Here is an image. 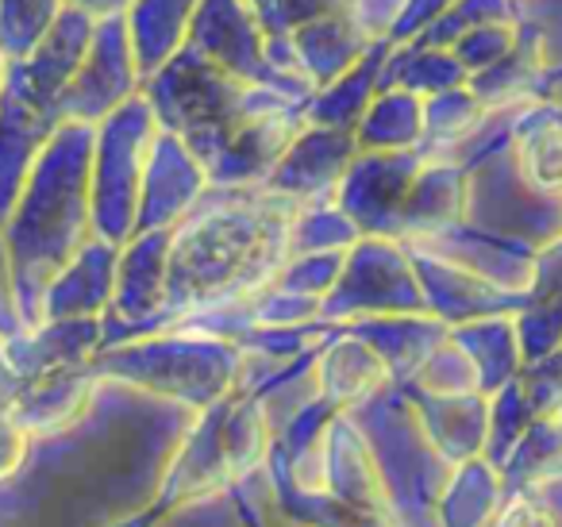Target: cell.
<instances>
[{
	"label": "cell",
	"instance_id": "30",
	"mask_svg": "<svg viewBox=\"0 0 562 527\" xmlns=\"http://www.w3.org/2000/svg\"><path fill=\"white\" fill-rule=\"evenodd\" d=\"M485 112L490 109L477 101V93L470 86L424 97V143H436V147L462 143L485 124Z\"/></svg>",
	"mask_w": 562,
	"mask_h": 527
},
{
	"label": "cell",
	"instance_id": "22",
	"mask_svg": "<svg viewBox=\"0 0 562 527\" xmlns=\"http://www.w3.org/2000/svg\"><path fill=\"white\" fill-rule=\"evenodd\" d=\"M470 86V74L454 58L451 47H428V43H393L385 58L382 89H413L420 97H436L447 89Z\"/></svg>",
	"mask_w": 562,
	"mask_h": 527
},
{
	"label": "cell",
	"instance_id": "13",
	"mask_svg": "<svg viewBox=\"0 0 562 527\" xmlns=\"http://www.w3.org/2000/svg\"><path fill=\"white\" fill-rule=\"evenodd\" d=\"M305 127V104H278L258 116H250L239 132L232 135L220 158L209 166V181L216 186H250V181H266L281 155L290 150L297 132Z\"/></svg>",
	"mask_w": 562,
	"mask_h": 527
},
{
	"label": "cell",
	"instance_id": "3",
	"mask_svg": "<svg viewBox=\"0 0 562 527\" xmlns=\"http://www.w3.org/2000/svg\"><path fill=\"white\" fill-rule=\"evenodd\" d=\"M97 20L81 9H66L50 35L32 51L4 66L0 89V224L9 220L35 158L50 135L66 124L63 93L93 40Z\"/></svg>",
	"mask_w": 562,
	"mask_h": 527
},
{
	"label": "cell",
	"instance_id": "43",
	"mask_svg": "<svg viewBox=\"0 0 562 527\" xmlns=\"http://www.w3.org/2000/svg\"><path fill=\"white\" fill-rule=\"evenodd\" d=\"M0 355H4V347H0Z\"/></svg>",
	"mask_w": 562,
	"mask_h": 527
},
{
	"label": "cell",
	"instance_id": "17",
	"mask_svg": "<svg viewBox=\"0 0 562 527\" xmlns=\"http://www.w3.org/2000/svg\"><path fill=\"white\" fill-rule=\"evenodd\" d=\"M97 339H101L97 316H63V319H47V324H40L27 335L16 332L4 343V358L20 373H47V370L86 362L93 355Z\"/></svg>",
	"mask_w": 562,
	"mask_h": 527
},
{
	"label": "cell",
	"instance_id": "32",
	"mask_svg": "<svg viewBox=\"0 0 562 527\" xmlns=\"http://www.w3.org/2000/svg\"><path fill=\"white\" fill-rule=\"evenodd\" d=\"M362 239L355 220L344 209H313L293 220L290 227V250L308 255V250H351Z\"/></svg>",
	"mask_w": 562,
	"mask_h": 527
},
{
	"label": "cell",
	"instance_id": "27",
	"mask_svg": "<svg viewBox=\"0 0 562 527\" xmlns=\"http://www.w3.org/2000/svg\"><path fill=\"white\" fill-rule=\"evenodd\" d=\"M462 201V178L454 166H428L416 173L413 189H408L405 212H401V232L431 235L447 232L459 220Z\"/></svg>",
	"mask_w": 562,
	"mask_h": 527
},
{
	"label": "cell",
	"instance_id": "14",
	"mask_svg": "<svg viewBox=\"0 0 562 527\" xmlns=\"http://www.w3.org/2000/svg\"><path fill=\"white\" fill-rule=\"evenodd\" d=\"M112 289H116V243L97 235V239H89L86 247L74 255V262L50 281L47 296H43V316L47 319L101 316Z\"/></svg>",
	"mask_w": 562,
	"mask_h": 527
},
{
	"label": "cell",
	"instance_id": "36",
	"mask_svg": "<svg viewBox=\"0 0 562 527\" xmlns=\"http://www.w3.org/2000/svg\"><path fill=\"white\" fill-rule=\"evenodd\" d=\"M408 0H344V9L351 12V20L370 35L374 43H385L397 27L401 12Z\"/></svg>",
	"mask_w": 562,
	"mask_h": 527
},
{
	"label": "cell",
	"instance_id": "4",
	"mask_svg": "<svg viewBox=\"0 0 562 527\" xmlns=\"http://www.w3.org/2000/svg\"><path fill=\"white\" fill-rule=\"evenodd\" d=\"M143 97L155 109V120L162 132L178 135L189 150L209 170L220 158V150L232 143V135L247 124L250 116L278 104H293L270 89L247 86L232 78L224 66L204 58L196 47H181L155 78L143 81Z\"/></svg>",
	"mask_w": 562,
	"mask_h": 527
},
{
	"label": "cell",
	"instance_id": "42",
	"mask_svg": "<svg viewBox=\"0 0 562 527\" xmlns=\"http://www.w3.org/2000/svg\"><path fill=\"white\" fill-rule=\"evenodd\" d=\"M250 4H255V9H262V4H266V0H250Z\"/></svg>",
	"mask_w": 562,
	"mask_h": 527
},
{
	"label": "cell",
	"instance_id": "11",
	"mask_svg": "<svg viewBox=\"0 0 562 527\" xmlns=\"http://www.w3.org/2000/svg\"><path fill=\"white\" fill-rule=\"evenodd\" d=\"M355 155H359L355 132L305 124L297 132V139L290 143V150L281 155V162L273 166V173L266 178V189L278 197H290V201L324 197L331 189H339Z\"/></svg>",
	"mask_w": 562,
	"mask_h": 527
},
{
	"label": "cell",
	"instance_id": "1",
	"mask_svg": "<svg viewBox=\"0 0 562 527\" xmlns=\"http://www.w3.org/2000/svg\"><path fill=\"white\" fill-rule=\"evenodd\" d=\"M93 124L66 120L35 158L9 212L4 243L24 319L43 316L50 281L93 239Z\"/></svg>",
	"mask_w": 562,
	"mask_h": 527
},
{
	"label": "cell",
	"instance_id": "9",
	"mask_svg": "<svg viewBox=\"0 0 562 527\" xmlns=\"http://www.w3.org/2000/svg\"><path fill=\"white\" fill-rule=\"evenodd\" d=\"M135 93H143V74L135 66L124 16L97 20L93 40H89L86 55H81L78 70L63 93V116L97 127Z\"/></svg>",
	"mask_w": 562,
	"mask_h": 527
},
{
	"label": "cell",
	"instance_id": "40",
	"mask_svg": "<svg viewBox=\"0 0 562 527\" xmlns=\"http://www.w3.org/2000/svg\"><path fill=\"white\" fill-rule=\"evenodd\" d=\"M132 0H66V9H81L93 20H109V16H124Z\"/></svg>",
	"mask_w": 562,
	"mask_h": 527
},
{
	"label": "cell",
	"instance_id": "10",
	"mask_svg": "<svg viewBox=\"0 0 562 527\" xmlns=\"http://www.w3.org/2000/svg\"><path fill=\"white\" fill-rule=\"evenodd\" d=\"M424 170V150H359L351 170L336 189V204L355 220L359 232L397 235L408 189Z\"/></svg>",
	"mask_w": 562,
	"mask_h": 527
},
{
	"label": "cell",
	"instance_id": "23",
	"mask_svg": "<svg viewBox=\"0 0 562 527\" xmlns=\"http://www.w3.org/2000/svg\"><path fill=\"white\" fill-rule=\"evenodd\" d=\"M359 150H405L424 143V97L413 89H382L355 127Z\"/></svg>",
	"mask_w": 562,
	"mask_h": 527
},
{
	"label": "cell",
	"instance_id": "8",
	"mask_svg": "<svg viewBox=\"0 0 562 527\" xmlns=\"http://www.w3.org/2000/svg\"><path fill=\"white\" fill-rule=\"evenodd\" d=\"M104 370L186 401H212L232 381L235 350L216 339H158L109 355Z\"/></svg>",
	"mask_w": 562,
	"mask_h": 527
},
{
	"label": "cell",
	"instance_id": "38",
	"mask_svg": "<svg viewBox=\"0 0 562 527\" xmlns=\"http://www.w3.org/2000/svg\"><path fill=\"white\" fill-rule=\"evenodd\" d=\"M454 0H408L405 12H401L397 27H393L390 43H413L420 32H428L447 9H451Z\"/></svg>",
	"mask_w": 562,
	"mask_h": 527
},
{
	"label": "cell",
	"instance_id": "6",
	"mask_svg": "<svg viewBox=\"0 0 562 527\" xmlns=\"http://www.w3.org/2000/svg\"><path fill=\"white\" fill-rule=\"evenodd\" d=\"M189 47H196L204 58L224 66L232 78L270 89V93L285 97L293 104H305L313 97V86L305 78L281 74L270 63L266 27L250 0H201L193 24H189Z\"/></svg>",
	"mask_w": 562,
	"mask_h": 527
},
{
	"label": "cell",
	"instance_id": "18",
	"mask_svg": "<svg viewBox=\"0 0 562 527\" xmlns=\"http://www.w3.org/2000/svg\"><path fill=\"white\" fill-rule=\"evenodd\" d=\"M393 43H374L359 63L347 74H339L331 86L313 89V97L305 101V124H321V127H344L355 132L359 120L367 116V109L374 104V97L382 93V74H385V58H390Z\"/></svg>",
	"mask_w": 562,
	"mask_h": 527
},
{
	"label": "cell",
	"instance_id": "29",
	"mask_svg": "<svg viewBox=\"0 0 562 527\" xmlns=\"http://www.w3.org/2000/svg\"><path fill=\"white\" fill-rule=\"evenodd\" d=\"M63 12L66 0H0V55L4 63L32 55Z\"/></svg>",
	"mask_w": 562,
	"mask_h": 527
},
{
	"label": "cell",
	"instance_id": "35",
	"mask_svg": "<svg viewBox=\"0 0 562 527\" xmlns=\"http://www.w3.org/2000/svg\"><path fill=\"white\" fill-rule=\"evenodd\" d=\"M344 9V0H266L258 12L266 35H293L297 27L313 24V20L328 16V12Z\"/></svg>",
	"mask_w": 562,
	"mask_h": 527
},
{
	"label": "cell",
	"instance_id": "5",
	"mask_svg": "<svg viewBox=\"0 0 562 527\" xmlns=\"http://www.w3.org/2000/svg\"><path fill=\"white\" fill-rule=\"evenodd\" d=\"M158 135L155 109L143 93L124 101L97 124L93 139V232L109 243L135 235L143 173Z\"/></svg>",
	"mask_w": 562,
	"mask_h": 527
},
{
	"label": "cell",
	"instance_id": "20",
	"mask_svg": "<svg viewBox=\"0 0 562 527\" xmlns=\"http://www.w3.org/2000/svg\"><path fill=\"white\" fill-rule=\"evenodd\" d=\"M520 178L543 197H562V112L559 104H531L513 124Z\"/></svg>",
	"mask_w": 562,
	"mask_h": 527
},
{
	"label": "cell",
	"instance_id": "37",
	"mask_svg": "<svg viewBox=\"0 0 562 527\" xmlns=\"http://www.w3.org/2000/svg\"><path fill=\"white\" fill-rule=\"evenodd\" d=\"M16 332H24V312H20L16 278H12L9 243L0 235V339H12Z\"/></svg>",
	"mask_w": 562,
	"mask_h": 527
},
{
	"label": "cell",
	"instance_id": "7",
	"mask_svg": "<svg viewBox=\"0 0 562 527\" xmlns=\"http://www.w3.org/2000/svg\"><path fill=\"white\" fill-rule=\"evenodd\" d=\"M420 278H416V262L401 247L385 243L382 235L374 239H359L347 250V262L331 293L324 296L321 312L324 316H393V312H424Z\"/></svg>",
	"mask_w": 562,
	"mask_h": 527
},
{
	"label": "cell",
	"instance_id": "26",
	"mask_svg": "<svg viewBox=\"0 0 562 527\" xmlns=\"http://www.w3.org/2000/svg\"><path fill=\"white\" fill-rule=\"evenodd\" d=\"M321 389L331 396V401H359V396L374 393L390 381V366L382 362L374 347H370L362 335H351V339H339L336 347L324 355L321 362Z\"/></svg>",
	"mask_w": 562,
	"mask_h": 527
},
{
	"label": "cell",
	"instance_id": "12",
	"mask_svg": "<svg viewBox=\"0 0 562 527\" xmlns=\"http://www.w3.org/2000/svg\"><path fill=\"white\" fill-rule=\"evenodd\" d=\"M209 186V170L204 162L178 139V135L158 127L155 143H150L147 173H143V193H139V220L135 232H155V227H170L178 216H186L196 204V197Z\"/></svg>",
	"mask_w": 562,
	"mask_h": 527
},
{
	"label": "cell",
	"instance_id": "25",
	"mask_svg": "<svg viewBox=\"0 0 562 527\" xmlns=\"http://www.w3.org/2000/svg\"><path fill=\"white\" fill-rule=\"evenodd\" d=\"M462 350L477 362V373H482V389H501L508 385V378L520 366L524 350H520V335H516V324L505 316H477L467 319L459 332L451 335Z\"/></svg>",
	"mask_w": 562,
	"mask_h": 527
},
{
	"label": "cell",
	"instance_id": "34",
	"mask_svg": "<svg viewBox=\"0 0 562 527\" xmlns=\"http://www.w3.org/2000/svg\"><path fill=\"white\" fill-rule=\"evenodd\" d=\"M493 20H516L513 16V0H454L451 9L420 32L413 43H428V47H451L459 35H467L470 27L493 24Z\"/></svg>",
	"mask_w": 562,
	"mask_h": 527
},
{
	"label": "cell",
	"instance_id": "19",
	"mask_svg": "<svg viewBox=\"0 0 562 527\" xmlns=\"http://www.w3.org/2000/svg\"><path fill=\"white\" fill-rule=\"evenodd\" d=\"M132 247L116 258V304L127 316H150L166 304V270H170V227L135 232Z\"/></svg>",
	"mask_w": 562,
	"mask_h": 527
},
{
	"label": "cell",
	"instance_id": "15",
	"mask_svg": "<svg viewBox=\"0 0 562 527\" xmlns=\"http://www.w3.org/2000/svg\"><path fill=\"white\" fill-rule=\"evenodd\" d=\"M290 40H293V51H297L301 74H305L313 89L331 86L339 74H347L370 47H374V40L355 24L347 9H336V12H328V16L313 20V24L297 27Z\"/></svg>",
	"mask_w": 562,
	"mask_h": 527
},
{
	"label": "cell",
	"instance_id": "2",
	"mask_svg": "<svg viewBox=\"0 0 562 527\" xmlns=\"http://www.w3.org/2000/svg\"><path fill=\"white\" fill-rule=\"evenodd\" d=\"M290 197H255L212 209L209 216L186 224L170 243L166 301L212 304L216 296L243 285H258L278 258L290 250Z\"/></svg>",
	"mask_w": 562,
	"mask_h": 527
},
{
	"label": "cell",
	"instance_id": "41",
	"mask_svg": "<svg viewBox=\"0 0 562 527\" xmlns=\"http://www.w3.org/2000/svg\"><path fill=\"white\" fill-rule=\"evenodd\" d=\"M4 66L9 63H4V55H0V89H4Z\"/></svg>",
	"mask_w": 562,
	"mask_h": 527
},
{
	"label": "cell",
	"instance_id": "28",
	"mask_svg": "<svg viewBox=\"0 0 562 527\" xmlns=\"http://www.w3.org/2000/svg\"><path fill=\"white\" fill-rule=\"evenodd\" d=\"M539 74H543V55H539L536 43L528 47V35H524V27H520V43H516L497 66L474 74V78H470V89H474L477 101H482L485 109H508V104L528 101Z\"/></svg>",
	"mask_w": 562,
	"mask_h": 527
},
{
	"label": "cell",
	"instance_id": "24",
	"mask_svg": "<svg viewBox=\"0 0 562 527\" xmlns=\"http://www.w3.org/2000/svg\"><path fill=\"white\" fill-rule=\"evenodd\" d=\"M362 339L382 355L390 373H416L424 358L443 343V327L439 319H428L420 312H393V316H378L362 332Z\"/></svg>",
	"mask_w": 562,
	"mask_h": 527
},
{
	"label": "cell",
	"instance_id": "39",
	"mask_svg": "<svg viewBox=\"0 0 562 527\" xmlns=\"http://www.w3.org/2000/svg\"><path fill=\"white\" fill-rule=\"evenodd\" d=\"M24 442H27L24 424L12 412L0 408V473H9L24 458Z\"/></svg>",
	"mask_w": 562,
	"mask_h": 527
},
{
	"label": "cell",
	"instance_id": "16",
	"mask_svg": "<svg viewBox=\"0 0 562 527\" xmlns=\"http://www.w3.org/2000/svg\"><path fill=\"white\" fill-rule=\"evenodd\" d=\"M196 4L201 0H132L127 4L124 24L143 81L155 78L189 43V24L196 16Z\"/></svg>",
	"mask_w": 562,
	"mask_h": 527
},
{
	"label": "cell",
	"instance_id": "33",
	"mask_svg": "<svg viewBox=\"0 0 562 527\" xmlns=\"http://www.w3.org/2000/svg\"><path fill=\"white\" fill-rule=\"evenodd\" d=\"M516 43H520V24H516V20H493V24L470 27L467 35H459V40L451 43V51L462 63V70L474 78V74L497 66Z\"/></svg>",
	"mask_w": 562,
	"mask_h": 527
},
{
	"label": "cell",
	"instance_id": "21",
	"mask_svg": "<svg viewBox=\"0 0 562 527\" xmlns=\"http://www.w3.org/2000/svg\"><path fill=\"white\" fill-rule=\"evenodd\" d=\"M89 389H93V378L86 370H47L40 373L35 385H27L20 393L12 416L20 419L32 431H58L66 427L74 416H81V408L89 404Z\"/></svg>",
	"mask_w": 562,
	"mask_h": 527
},
{
	"label": "cell",
	"instance_id": "31",
	"mask_svg": "<svg viewBox=\"0 0 562 527\" xmlns=\"http://www.w3.org/2000/svg\"><path fill=\"white\" fill-rule=\"evenodd\" d=\"M420 385L436 396H467L482 389V373H477V362L459 347L454 339H443L428 358H424L420 370Z\"/></svg>",
	"mask_w": 562,
	"mask_h": 527
}]
</instances>
